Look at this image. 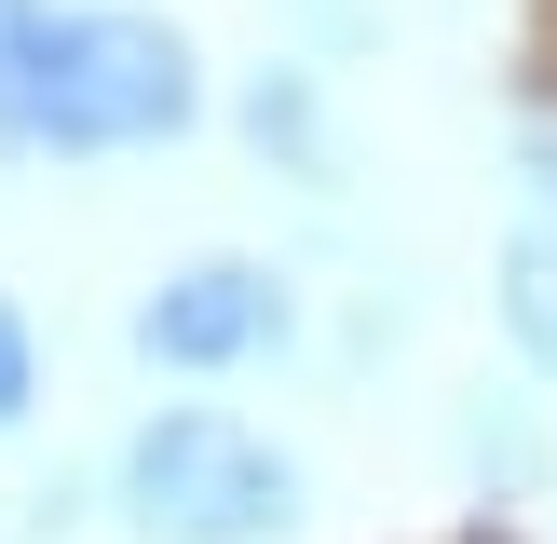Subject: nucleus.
<instances>
[{
    "mask_svg": "<svg viewBox=\"0 0 557 544\" xmlns=\"http://www.w3.org/2000/svg\"><path fill=\"white\" fill-rule=\"evenodd\" d=\"M205 123V54L190 27L123 0H0V150L109 163Z\"/></svg>",
    "mask_w": 557,
    "mask_h": 544,
    "instance_id": "f257e3e1",
    "label": "nucleus"
},
{
    "mask_svg": "<svg viewBox=\"0 0 557 544\" xmlns=\"http://www.w3.org/2000/svg\"><path fill=\"white\" fill-rule=\"evenodd\" d=\"M123 517L150 544H286L299 531V462L232 408H150L123 435Z\"/></svg>",
    "mask_w": 557,
    "mask_h": 544,
    "instance_id": "f03ea898",
    "label": "nucleus"
},
{
    "mask_svg": "<svg viewBox=\"0 0 557 544\" xmlns=\"http://www.w3.org/2000/svg\"><path fill=\"white\" fill-rule=\"evenodd\" d=\"M286 272L272 259H190V272H163L150 299H136V354L150 368H177V381H218V368H259L272 341H286Z\"/></svg>",
    "mask_w": 557,
    "mask_h": 544,
    "instance_id": "7ed1b4c3",
    "label": "nucleus"
},
{
    "mask_svg": "<svg viewBox=\"0 0 557 544\" xmlns=\"http://www.w3.org/2000/svg\"><path fill=\"white\" fill-rule=\"evenodd\" d=\"M504 326L531 341V368H557V150H544V205L504 245Z\"/></svg>",
    "mask_w": 557,
    "mask_h": 544,
    "instance_id": "20e7f679",
    "label": "nucleus"
},
{
    "mask_svg": "<svg viewBox=\"0 0 557 544\" xmlns=\"http://www.w3.org/2000/svg\"><path fill=\"white\" fill-rule=\"evenodd\" d=\"M245 136L286 150V163H313L326 150V136H313V69H259V82H245Z\"/></svg>",
    "mask_w": 557,
    "mask_h": 544,
    "instance_id": "39448f33",
    "label": "nucleus"
},
{
    "mask_svg": "<svg viewBox=\"0 0 557 544\" xmlns=\"http://www.w3.org/2000/svg\"><path fill=\"white\" fill-rule=\"evenodd\" d=\"M27 395H41V341H27V313L0 299V435L27 422Z\"/></svg>",
    "mask_w": 557,
    "mask_h": 544,
    "instance_id": "423d86ee",
    "label": "nucleus"
}]
</instances>
